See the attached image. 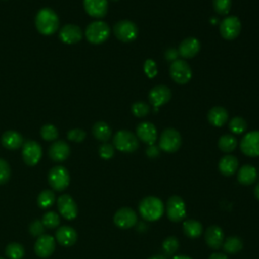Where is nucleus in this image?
Returning a JSON list of instances; mask_svg holds the SVG:
<instances>
[{
    "label": "nucleus",
    "instance_id": "nucleus-1",
    "mask_svg": "<svg viewBox=\"0 0 259 259\" xmlns=\"http://www.w3.org/2000/svg\"><path fill=\"white\" fill-rule=\"evenodd\" d=\"M34 22L37 31L44 35L54 34L59 28V16L49 7L41 8L37 11Z\"/></svg>",
    "mask_w": 259,
    "mask_h": 259
},
{
    "label": "nucleus",
    "instance_id": "nucleus-2",
    "mask_svg": "<svg viewBox=\"0 0 259 259\" xmlns=\"http://www.w3.org/2000/svg\"><path fill=\"white\" fill-rule=\"evenodd\" d=\"M164 203L156 196H147L139 204V211L142 218L149 222L159 220L164 213Z\"/></svg>",
    "mask_w": 259,
    "mask_h": 259
},
{
    "label": "nucleus",
    "instance_id": "nucleus-3",
    "mask_svg": "<svg viewBox=\"0 0 259 259\" xmlns=\"http://www.w3.org/2000/svg\"><path fill=\"white\" fill-rule=\"evenodd\" d=\"M110 34L108 24L102 20H96L89 23L85 29L86 39L92 45H100L104 42Z\"/></svg>",
    "mask_w": 259,
    "mask_h": 259
},
{
    "label": "nucleus",
    "instance_id": "nucleus-4",
    "mask_svg": "<svg viewBox=\"0 0 259 259\" xmlns=\"http://www.w3.org/2000/svg\"><path fill=\"white\" fill-rule=\"evenodd\" d=\"M138 137L127 130H120L113 136V147L123 153H133L139 148Z\"/></svg>",
    "mask_w": 259,
    "mask_h": 259
},
{
    "label": "nucleus",
    "instance_id": "nucleus-5",
    "mask_svg": "<svg viewBox=\"0 0 259 259\" xmlns=\"http://www.w3.org/2000/svg\"><path fill=\"white\" fill-rule=\"evenodd\" d=\"M182 144L180 133L172 127H168L162 132L159 138V148L166 153H174L179 150Z\"/></svg>",
    "mask_w": 259,
    "mask_h": 259
},
{
    "label": "nucleus",
    "instance_id": "nucleus-6",
    "mask_svg": "<svg viewBox=\"0 0 259 259\" xmlns=\"http://www.w3.org/2000/svg\"><path fill=\"white\" fill-rule=\"evenodd\" d=\"M169 74L171 79L179 85H184L188 83L192 77V71L190 66L186 61L181 59H177L171 63L169 68Z\"/></svg>",
    "mask_w": 259,
    "mask_h": 259
},
{
    "label": "nucleus",
    "instance_id": "nucleus-7",
    "mask_svg": "<svg viewBox=\"0 0 259 259\" xmlns=\"http://www.w3.org/2000/svg\"><path fill=\"white\" fill-rule=\"evenodd\" d=\"M113 33L120 41L132 42L137 38L139 28L135 22L128 19H122L114 24Z\"/></svg>",
    "mask_w": 259,
    "mask_h": 259
},
{
    "label": "nucleus",
    "instance_id": "nucleus-8",
    "mask_svg": "<svg viewBox=\"0 0 259 259\" xmlns=\"http://www.w3.org/2000/svg\"><path fill=\"white\" fill-rule=\"evenodd\" d=\"M48 181L54 190L63 191L69 186L70 174L64 166H55L48 174Z\"/></svg>",
    "mask_w": 259,
    "mask_h": 259
},
{
    "label": "nucleus",
    "instance_id": "nucleus-9",
    "mask_svg": "<svg viewBox=\"0 0 259 259\" xmlns=\"http://www.w3.org/2000/svg\"><path fill=\"white\" fill-rule=\"evenodd\" d=\"M166 214L171 222H181L186 215V206L184 200L178 195L170 196L166 203Z\"/></svg>",
    "mask_w": 259,
    "mask_h": 259
},
{
    "label": "nucleus",
    "instance_id": "nucleus-10",
    "mask_svg": "<svg viewBox=\"0 0 259 259\" xmlns=\"http://www.w3.org/2000/svg\"><path fill=\"white\" fill-rule=\"evenodd\" d=\"M242 24L239 17L235 15H230L224 18L220 23V33L223 38L232 40L239 36L241 32Z\"/></svg>",
    "mask_w": 259,
    "mask_h": 259
},
{
    "label": "nucleus",
    "instance_id": "nucleus-11",
    "mask_svg": "<svg viewBox=\"0 0 259 259\" xmlns=\"http://www.w3.org/2000/svg\"><path fill=\"white\" fill-rule=\"evenodd\" d=\"M21 155L24 163L27 166H35L41 158L42 150L37 142L29 140L23 143Z\"/></svg>",
    "mask_w": 259,
    "mask_h": 259
},
{
    "label": "nucleus",
    "instance_id": "nucleus-12",
    "mask_svg": "<svg viewBox=\"0 0 259 259\" xmlns=\"http://www.w3.org/2000/svg\"><path fill=\"white\" fill-rule=\"evenodd\" d=\"M240 149L248 157L259 156V131L247 133L240 142Z\"/></svg>",
    "mask_w": 259,
    "mask_h": 259
},
{
    "label": "nucleus",
    "instance_id": "nucleus-13",
    "mask_svg": "<svg viewBox=\"0 0 259 259\" xmlns=\"http://www.w3.org/2000/svg\"><path fill=\"white\" fill-rule=\"evenodd\" d=\"M57 205L60 213L66 220H74L78 214V206L73 199V197L69 194H62L57 199Z\"/></svg>",
    "mask_w": 259,
    "mask_h": 259
},
{
    "label": "nucleus",
    "instance_id": "nucleus-14",
    "mask_svg": "<svg viewBox=\"0 0 259 259\" xmlns=\"http://www.w3.org/2000/svg\"><path fill=\"white\" fill-rule=\"evenodd\" d=\"M138 215L130 207H121L113 215V222L119 229H130L137 224Z\"/></svg>",
    "mask_w": 259,
    "mask_h": 259
},
{
    "label": "nucleus",
    "instance_id": "nucleus-15",
    "mask_svg": "<svg viewBox=\"0 0 259 259\" xmlns=\"http://www.w3.org/2000/svg\"><path fill=\"white\" fill-rule=\"evenodd\" d=\"M172 97V92L169 87L165 85H157L153 87L148 95L150 103L155 107L158 108L159 106H162L169 102V100Z\"/></svg>",
    "mask_w": 259,
    "mask_h": 259
},
{
    "label": "nucleus",
    "instance_id": "nucleus-16",
    "mask_svg": "<svg viewBox=\"0 0 259 259\" xmlns=\"http://www.w3.org/2000/svg\"><path fill=\"white\" fill-rule=\"evenodd\" d=\"M56 248L55 238L50 235H41L37 237L34 244V253L39 258L50 257Z\"/></svg>",
    "mask_w": 259,
    "mask_h": 259
},
{
    "label": "nucleus",
    "instance_id": "nucleus-17",
    "mask_svg": "<svg viewBox=\"0 0 259 259\" xmlns=\"http://www.w3.org/2000/svg\"><path fill=\"white\" fill-rule=\"evenodd\" d=\"M136 136L139 140L144 142L145 144L154 145L158 138V132L154 123L150 121H143L138 124L136 128Z\"/></svg>",
    "mask_w": 259,
    "mask_h": 259
},
{
    "label": "nucleus",
    "instance_id": "nucleus-18",
    "mask_svg": "<svg viewBox=\"0 0 259 259\" xmlns=\"http://www.w3.org/2000/svg\"><path fill=\"white\" fill-rule=\"evenodd\" d=\"M59 37L64 44L74 45L82 39L83 32L76 24H66L60 29Z\"/></svg>",
    "mask_w": 259,
    "mask_h": 259
},
{
    "label": "nucleus",
    "instance_id": "nucleus-19",
    "mask_svg": "<svg viewBox=\"0 0 259 259\" xmlns=\"http://www.w3.org/2000/svg\"><path fill=\"white\" fill-rule=\"evenodd\" d=\"M84 9L88 15L95 18H102L108 10L107 0H84Z\"/></svg>",
    "mask_w": 259,
    "mask_h": 259
},
{
    "label": "nucleus",
    "instance_id": "nucleus-20",
    "mask_svg": "<svg viewBox=\"0 0 259 259\" xmlns=\"http://www.w3.org/2000/svg\"><path fill=\"white\" fill-rule=\"evenodd\" d=\"M199 50H200V41L193 36L184 38L178 47L179 56H181L184 59L193 58L198 54Z\"/></svg>",
    "mask_w": 259,
    "mask_h": 259
},
{
    "label": "nucleus",
    "instance_id": "nucleus-21",
    "mask_svg": "<svg viewBox=\"0 0 259 259\" xmlns=\"http://www.w3.org/2000/svg\"><path fill=\"white\" fill-rule=\"evenodd\" d=\"M204 239L208 247H210L211 249L218 250L223 246L224 232L221 229V227L217 225L209 226L204 233Z\"/></svg>",
    "mask_w": 259,
    "mask_h": 259
},
{
    "label": "nucleus",
    "instance_id": "nucleus-22",
    "mask_svg": "<svg viewBox=\"0 0 259 259\" xmlns=\"http://www.w3.org/2000/svg\"><path fill=\"white\" fill-rule=\"evenodd\" d=\"M71 153L70 146L64 141L54 142L49 149V156L54 162L65 161Z\"/></svg>",
    "mask_w": 259,
    "mask_h": 259
},
{
    "label": "nucleus",
    "instance_id": "nucleus-23",
    "mask_svg": "<svg viewBox=\"0 0 259 259\" xmlns=\"http://www.w3.org/2000/svg\"><path fill=\"white\" fill-rule=\"evenodd\" d=\"M56 240L57 242L65 247L73 246L77 241V232L70 226L59 227L56 231Z\"/></svg>",
    "mask_w": 259,
    "mask_h": 259
},
{
    "label": "nucleus",
    "instance_id": "nucleus-24",
    "mask_svg": "<svg viewBox=\"0 0 259 259\" xmlns=\"http://www.w3.org/2000/svg\"><path fill=\"white\" fill-rule=\"evenodd\" d=\"M229 119V113L225 107L213 106L207 112L208 122L217 127L223 126Z\"/></svg>",
    "mask_w": 259,
    "mask_h": 259
},
{
    "label": "nucleus",
    "instance_id": "nucleus-25",
    "mask_svg": "<svg viewBox=\"0 0 259 259\" xmlns=\"http://www.w3.org/2000/svg\"><path fill=\"white\" fill-rule=\"evenodd\" d=\"M1 143L8 150H16L22 147L23 138L16 131H6L1 136Z\"/></svg>",
    "mask_w": 259,
    "mask_h": 259
},
{
    "label": "nucleus",
    "instance_id": "nucleus-26",
    "mask_svg": "<svg viewBox=\"0 0 259 259\" xmlns=\"http://www.w3.org/2000/svg\"><path fill=\"white\" fill-rule=\"evenodd\" d=\"M239 167L238 159L233 155H226L219 162V170L225 176H232Z\"/></svg>",
    "mask_w": 259,
    "mask_h": 259
},
{
    "label": "nucleus",
    "instance_id": "nucleus-27",
    "mask_svg": "<svg viewBox=\"0 0 259 259\" xmlns=\"http://www.w3.org/2000/svg\"><path fill=\"white\" fill-rule=\"evenodd\" d=\"M237 178L242 185H251L257 178V170L252 165H244L239 169Z\"/></svg>",
    "mask_w": 259,
    "mask_h": 259
},
{
    "label": "nucleus",
    "instance_id": "nucleus-28",
    "mask_svg": "<svg viewBox=\"0 0 259 259\" xmlns=\"http://www.w3.org/2000/svg\"><path fill=\"white\" fill-rule=\"evenodd\" d=\"M93 137L103 143H106L111 137V128L105 121H97L92 126Z\"/></svg>",
    "mask_w": 259,
    "mask_h": 259
},
{
    "label": "nucleus",
    "instance_id": "nucleus-29",
    "mask_svg": "<svg viewBox=\"0 0 259 259\" xmlns=\"http://www.w3.org/2000/svg\"><path fill=\"white\" fill-rule=\"evenodd\" d=\"M183 233L188 238H198L202 234V225L195 220L188 219L183 222Z\"/></svg>",
    "mask_w": 259,
    "mask_h": 259
},
{
    "label": "nucleus",
    "instance_id": "nucleus-30",
    "mask_svg": "<svg viewBox=\"0 0 259 259\" xmlns=\"http://www.w3.org/2000/svg\"><path fill=\"white\" fill-rule=\"evenodd\" d=\"M218 146L220 148V150L224 153H231L233 152L237 146H238V141L237 139L231 135V134H226L223 135L218 142Z\"/></svg>",
    "mask_w": 259,
    "mask_h": 259
},
{
    "label": "nucleus",
    "instance_id": "nucleus-31",
    "mask_svg": "<svg viewBox=\"0 0 259 259\" xmlns=\"http://www.w3.org/2000/svg\"><path fill=\"white\" fill-rule=\"evenodd\" d=\"M223 248L226 253L236 254L240 252L243 248V241L236 236H232L227 238V240L223 243Z\"/></svg>",
    "mask_w": 259,
    "mask_h": 259
},
{
    "label": "nucleus",
    "instance_id": "nucleus-32",
    "mask_svg": "<svg viewBox=\"0 0 259 259\" xmlns=\"http://www.w3.org/2000/svg\"><path fill=\"white\" fill-rule=\"evenodd\" d=\"M55 201H56L55 192L50 189L42 190L41 192H39L37 196V205L44 209L51 207Z\"/></svg>",
    "mask_w": 259,
    "mask_h": 259
},
{
    "label": "nucleus",
    "instance_id": "nucleus-33",
    "mask_svg": "<svg viewBox=\"0 0 259 259\" xmlns=\"http://www.w3.org/2000/svg\"><path fill=\"white\" fill-rule=\"evenodd\" d=\"M5 255L8 259H22L24 256V248L19 243H9L5 248Z\"/></svg>",
    "mask_w": 259,
    "mask_h": 259
},
{
    "label": "nucleus",
    "instance_id": "nucleus-34",
    "mask_svg": "<svg viewBox=\"0 0 259 259\" xmlns=\"http://www.w3.org/2000/svg\"><path fill=\"white\" fill-rule=\"evenodd\" d=\"M247 127H248L247 121L241 116H234L229 121V130L233 134H236V135L244 134L247 131Z\"/></svg>",
    "mask_w": 259,
    "mask_h": 259
},
{
    "label": "nucleus",
    "instance_id": "nucleus-35",
    "mask_svg": "<svg viewBox=\"0 0 259 259\" xmlns=\"http://www.w3.org/2000/svg\"><path fill=\"white\" fill-rule=\"evenodd\" d=\"M39 133H40V137L45 141H49V142L57 140V138L59 136L58 128L52 123H47V124L42 125Z\"/></svg>",
    "mask_w": 259,
    "mask_h": 259
},
{
    "label": "nucleus",
    "instance_id": "nucleus-36",
    "mask_svg": "<svg viewBox=\"0 0 259 259\" xmlns=\"http://www.w3.org/2000/svg\"><path fill=\"white\" fill-rule=\"evenodd\" d=\"M132 113L137 117H145L150 113V105L144 101H137L132 104Z\"/></svg>",
    "mask_w": 259,
    "mask_h": 259
},
{
    "label": "nucleus",
    "instance_id": "nucleus-37",
    "mask_svg": "<svg viewBox=\"0 0 259 259\" xmlns=\"http://www.w3.org/2000/svg\"><path fill=\"white\" fill-rule=\"evenodd\" d=\"M41 223L46 228L49 229H54L59 226L60 224V217L57 212L55 211H47L42 218H41Z\"/></svg>",
    "mask_w": 259,
    "mask_h": 259
},
{
    "label": "nucleus",
    "instance_id": "nucleus-38",
    "mask_svg": "<svg viewBox=\"0 0 259 259\" xmlns=\"http://www.w3.org/2000/svg\"><path fill=\"white\" fill-rule=\"evenodd\" d=\"M178 247H179V241L174 236H170L166 238L162 244V248L164 252L168 255L174 254L178 250Z\"/></svg>",
    "mask_w": 259,
    "mask_h": 259
},
{
    "label": "nucleus",
    "instance_id": "nucleus-39",
    "mask_svg": "<svg viewBox=\"0 0 259 259\" xmlns=\"http://www.w3.org/2000/svg\"><path fill=\"white\" fill-rule=\"evenodd\" d=\"M214 11L220 15H227L232 7V0H212Z\"/></svg>",
    "mask_w": 259,
    "mask_h": 259
},
{
    "label": "nucleus",
    "instance_id": "nucleus-40",
    "mask_svg": "<svg viewBox=\"0 0 259 259\" xmlns=\"http://www.w3.org/2000/svg\"><path fill=\"white\" fill-rule=\"evenodd\" d=\"M98 154L104 160L111 159L114 155V147L111 144L103 143L98 149Z\"/></svg>",
    "mask_w": 259,
    "mask_h": 259
},
{
    "label": "nucleus",
    "instance_id": "nucleus-41",
    "mask_svg": "<svg viewBox=\"0 0 259 259\" xmlns=\"http://www.w3.org/2000/svg\"><path fill=\"white\" fill-rule=\"evenodd\" d=\"M10 166L4 160L0 158V184H5L10 178Z\"/></svg>",
    "mask_w": 259,
    "mask_h": 259
},
{
    "label": "nucleus",
    "instance_id": "nucleus-42",
    "mask_svg": "<svg viewBox=\"0 0 259 259\" xmlns=\"http://www.w3.org/2000/svg\"><path fill=\"white\" fill-rule=\"evenodd\" d=\"M144 72L149 78H154L158 74L157 64L152 59H147L144 63Z\"/></svg>",
    "mask_w": 259,
    "mask_h": 259
},
{
    "label": "nucleus",
    "instance_id": "nucleus-43",
    "mask_svg": "<svg viewBox=\"0 0 259 259\" xmlns=\"http://www.w3.org/2000/svg\"><path fill=\"white\" fill-rule=\"evenodd\" d=\"M45 226L44 224L41 223L40 220H35L33 221L29 227H28V231H29V234L33 237H39L41 235H44L45 233Z\"/></svg>",
    "mask_w": 259,
    "mask_h": 259
},
{
    "label": "nucleus",
    "instance_id": "nucleus-44",
    "mask_svg": "<svg viewBox=\"0 0 259 259\" xmlns=\"http://www.w3.org/2000/svg\"><path fill=\"white\" fill-rule=\"evenodd\" d=\"M67 138L72 141V142H76V143H81L85 140L86 138V133L81 130V128H73L70 130L67 134Z\"/></svg>",
    "mask_w": 259,
    "mask_h": 259
},
{
    "label": "nucleus",
    "instance_id": "nucleus-45",
    "mask_svg": "<svg viewBox=\"0 0 259 259\" xmlns=\"http://www.w3.org/2000/svg\"><path fill=\"white\" fill-rule=\"evenodd\" d=\"M146 154L149 158H157L160 155V148L158 146L154 145H150L147 149H146Z\"/></svg>",
    "mask_w": 259,
    "mask_h": 259
},
{
    "label": "nucleus",
    "instance_id": "nucleus-46",
    "mask_svg": "<svg viewBox=\"0 0 259 259\" xmlns=\"http://www.w3.org/2000/svg\"><path fill=\"white\" fill-rule=\"evenodd\" d=\"M178 56H179L178 50H176V49H174V48H170V49L166 50V52H165V59H166L167 61L171 62V63L174 62L175 60H177Z\"/></svg>",
    "mask_w": 259,
    "mask_h": 259
},
{
    "label": "nucleus",
    "instance_id": "nucleus-47",
    "mask_svg": "<svg viewBox=\"0 0 259 259\" xmlns=\"http://www.w3.org/2000/svg\"><path fill=\"white\" fill-rule=\"evenodd\" d=\"M208 259H228V257L223 253H213L209 256Z\"/></svg>",
    "mask_w": 259,
    "mask_h": 259
},
{
    "label": "nucleus",
    "instance_id": "nucleus-48",
    "mask_svg": "<svg viewBox=\"0 0 259 259\" xmlns=\"http://www.w3.org/2000/svg\"><path fill=\"white\" fill-rule=\"evenodd\" d=\"M254 194L256 196V198L259 200V183L255 186V189H254Z\"/></svg>",
    "mask_w": 259,
    "mask_h": 259
},
{
    "label": "nucleus",
    "instance_id": "nucleus-49",
    "mask_svg": "<svg viewBox=\"0 0 259 259\" xmlns=\"http://www.w3.org/2000/svg\"><path fill=\"white\" fill-rule=\"evenodd\" d=\"M173 259H192V258L185 255H178V256H175Z\"/></svg>",
    "mask_w": 259,
    "mask_h": 259
},
{
    "label": "nucleus",
    "instance_id": "nucleus-50",
    "mask_svg": "<svg viewBox=\"0 0 259 259\" xmlns=\"http://www.w3.org/2000/svg\"><path fill=\"white\" fill-rule=\"evenodd\" d=\"M148 259H166V257L163 256V255H155V256H152Z\"/></svg>",
    "mask_w": 259,
    "mask_h": 259
},
{
    "label": "nucleus",
    "instance_id": "nucleus-51",
    "mask_svg": "<svg viewBox=\"0 0 259 259\" xmlns=\"http://www.w3.org/2000/svg\"><path fill=\"white\" fill-rule=\"evenodd\" d=\"M0 259H4V258H3V257H0Z\"/></svg>",
    "mask_w": 259,
    "mask_h": 259
},
{
    "label": "nucleus",
    "instance_id": "nucleus-52",
    "mask_svg": "<svg viewBox=\"0 0 259 259\" xmlns=\"http://www.w3.org/2000/svg\"><path fill=\"white\" fill-rule=\"evenodd\" d=\"M111 1H117V0H111Z\"/></svg>",
    "mask_w": 259,
    "mask_h": 259
}]
</instances>
